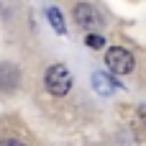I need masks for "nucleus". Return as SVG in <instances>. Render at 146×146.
Returning a JSON list of instances; mask_svg holds the SVG:
<instances>
[{"instance_id": "obj_4", "label": "nucleus", "mask_w": 146, "mask_h": 146, "mask_svg": "<svg viewBox=\"0 0 146 146\" xmlns=\"http://www.w3.org/2000/svg\"><path fill=\"white\" fill-rule=\"evenodd\" d=\"M74 21H77V26L92 28V26L100 23V13H98L90 3H80V5H74Z\"/></svg>"}, {"instance_id": "obj_2", "label": "nucleus", "mask_w": 146, "mask_h": 146, "mask_svg": "<svg viewBox=\"0 0 146 146\" xmlns=\"http://www.w3.org/2000/svg\"><path fill=\"white\" fill-rule=\"evenodd\" d=\"M105 64L113 74H128L133 69V54L123 46H110L105 51Z\"/></svg>"}, {"instance_id": "obj_3", "label": "nucleus", "mask_w": 146, "mask_h": 146, "mask_svg": "<svg viewBox=\"0 0 146 146\" xmlns=\"http://www.w3.org/2000/svg\"><path fill=\"white\" fill-rule=\"evenodd\" d=\"M18 85H21V69L10 62H3L0 64V92L10 95L18 90Z\"/></svg>"}, {"instance_id": "obj_5", "label": "nucleus", "mask_w": 146, "mask_h": 146, "mask_svg": "<svg viewBox=\"0 0 146 146\" xmlns=\"http://www.w3.org/2000/svg\"><path fill=\"white\" fill-rule=\"evenodd\" d=\"M92 90L98 95H103V98H110L118 90V82L110 74H105V72H92Z\"/></svg>"}, {"instance_id": "obj_7", "label": "nucleus", "mask_w": 146, "mask_h": 146, "mask_svg": "<svg viewBox=\"0 0 146 146\" xmlns=\"http://www.w3.org/2000/svg\"><path fill=\"white\" fill-rule=\"evenodd\" d=\"M87 46H90V49H103V46H105V36L90 33V36H87Z\"/></svg>"}, {"instance_id": "obj_8", "label": "nucleus", "mask_w": 146, "mask_h": 146, "mask_svg": "<svg viewBox=\"0 0 146 146\" xmlns=\"http://www.w3.org/2000/svg\"><path fill=\"white\" fill-rule=\"evenodd\" d=\"M0 146H26V144H21L18 139H3V141H0Z\"/></svg>"}, {"instance_id": "obj_6", "label": "nucleus", "mask_w": 146, "mask_h": 146, "mask_svg": "<svg viewBox=\"0 0 146 146\" xmlns=\"http://www.w3.org/2000/svg\"><path fill=\"white\" fill-rule=\"evenodd\" d=\"M46 18H49L51 28H54L59 36H64V33H67V23H64V15H62V10H59V8H46Z\"/></svg>"}, {"instance_id": "obj_1", "label": "nucleus", "mask_w": 146, "mask_h": 146, "mask_svg": "<svg viewBox=\"0 0 146 146\" xmlns=\"http://www.w3.org/2000/svg\"><path fill=\"white\" fill-rule=\"evenodd\" d=\"M44 85H46L49 95L62 98V95H67L69 87H72V72H69L64 64H51V67L46 69V74H44Z\"/></svg>"}]
</instances>
